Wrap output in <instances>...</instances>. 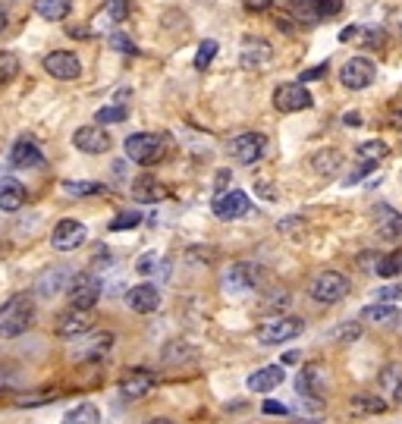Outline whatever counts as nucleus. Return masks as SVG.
<instances>
[{
    "label": "nucleus",
    "instance_id": "f257e3e1",
    "mask_svg": "<svg viewBox=\"0 0 402 424\" xmlns=\"http://www.w3.org/2000/svg\"><path fill=\"white\" fill-rule=\"evenodd\" d=\"M35 320V296L16 292L0 305V340H16Z\"/></svg>",
    "mask_w": 402,
    "mask_h": 424
},
{
    "label": "nucleus",
    "instance_id": "f03ea898",
    "mask_svg": "<svg viewBox=\"0 0 402 424\" xmlns=\"http://www.w3.org/2000/svg\"><path fill=\"white\" fill-rule=\"evenodd\" d=\"M286 13L296 23L314 26V23H324V19H333L342 13V0H289Z\"/></svg>",
    "mask_w": 402,
    "mask_h": 424
},
{
    "label": "nucleus",
    "instance_id": "7ed1b4c3",
    "mask_svg": "<svg viewBox=\"0 0 402 424\" xmlns=\"http://www.w3.org/2000/svg\"><path fill=\"white\" fill-rule=\"evenodd\" d=\"M311 299L320 305H336L349 296V277L340 274V270H320L318 277L311 280Z\"/></svg>",
    "mask_w": 402,
    "mask_h": 424
},
{
    "label": "nucleus",
    "instance_id": "20e7f679",
    "mask_svg": "<svg viewBox=\"0 0 402 424\" xmlns=\"http://www.w3.org/2000/svg\"><path fill=\"white\" fill-rule=\"evenodd\" d=\"M123 148H126L129 160H135V164H142V167H151L164 157V138L155 133H135V135H126Z\"/></svg>",
    "mask_w": 402,
    "mask_h": 424
},
{
    "label": "nucleus",
    "instance_id": "39448f33",
    "mask_svg": "<svg viewBox=\"0 0 402 424\" xmlns=\"http://www.w3.org/2000/svg\"><path fill=\"white\" fill-rule=\"evenodd\" d=\"M111 346H113V336L107 333V330H98V333H85V336H79L76 342H72V349H69V358L72 362H98V358H104L107 352H111Z\"/></svg>",
    "mask_w": 402,
    "mask_h": 424
},
{
    "label": "nucleus",
    "instance_id": "423d86ee",
    "mask_svg": "<svg viewBox=\"0 0 402 424\" xmlns=\"http://www.w3.org/2000/svg\"><path fill=\"white\" fill-rule=\"evenodd\" d=\"M302 330H305L302 318H274V320H264V324L258 327V342H264V346H280V342L296 340Z\"/></svg>",
    "mask_w": 402,
    "mask_h": 424
},
{
    "label": "nucleus",
    "instance_id": "0eeeda50",
    "mask_svg": "<svg viewBox=\"0 0 402 424\" xmlns=\"http://www.w3.org/2000/svg\"><path fill=\"white\" fill-rule=\"evenodd\" d=\"M264 151H267V135H261V133H242L230 142V157L242 167L258 164L264 157Z\"/></svg>",
    "mask_w": 402,
    "mask_h": 424
},
{
    "label": "nucleus",
    "instance_id": "6e6552de",
    "mask_svg": "<svg viewBox=\"0 0 402 424\" xmlns=\"http://www.w3.org/2000/svg\"><path fill=\"white\" fill-rule=\"evenodd\" d=\"M314 104L311 91L305 89L302 82H283L280 89L274 91V107L280 113H298V111H308Z\"/></svg>",
    "mask_w": 402,
    "mask_h": 424
},
{
    "label": "nucleus",
    "instance_id": "1a4fd4ad",
    "mask_svg": "<svg viewBox=\"0 0 402 424\" xmlns=\"http://www.w3.org/2000/svg\"><path fill=\"white\" fill-rule=\"evenodd\" d=\"M101 299V280L94 274H76L69 283V305L72 308L91 311Z\"/></svg>",
    "mask_w": 402,
    "mask_h": 424
},
{
    "label": "nucleus",
    "instance_id": "9d476101",
    "mask_svg": "<svg viewBox=\"0 0 402 424\" xmlns=\"http://www.w3.org/2000/svg\"><path fill=\"white\" fill-rule=\"evenodd\" d=\"M374 76H377V67L368 60V57H352V60H346L340 67V82L352 91L368 89V85L374 82Z\"/></svg>",
    "mask_w": 402,
    "mask_h": 424
},
{
    "label": "nucleus",
    "instance_id": "9b49d317",
    "mask_svg": "<svg viewBox=\"0 0 402 424\" xmlns=\"http://www.w3.org/2000/svg\"><path fill=\"white\" fill-rule=\"evenodd\" d=\"M91 324H94V314L91 311H82V308H69L57 318L54 324V333L63 336V340H79V336L91 333Z\"/></svg>",
    "mask_w": 402,
    "mask_h": 424
},
{
    "label": "nucleus",
    "instance_id": "f8f14e48",
    "mask_svg": "<svg viewBox=\"0 0 402 424\" xmlns=\"http://www.w3.org/2000/svg\"><path fill=\"white\" fill-rule=\"evenodd\" d=\"M211 211H214L217 221H239V217H245L248 211H252V201H248L245 192H239V189H230V192H220L211 204Z\"/></svg>",
    "mask_w": 402,
    "mask_h": 424
},
{
    "label": "nucleus",
    "instance_id": "ddd939ff",
    "mask_svg": "<svg viewBox=\"0 0 402 424\" xmlns=\"http://www.w3.org/2000/svg\"><path fill=\"white\" fill-rule=\"evenodd\" d=\"M45 69L48 76L60 79V82H72V79L82 76V63L72 50H54V54L45 57Z\"/></svg>",
    "mask_w": 402,
    "mask_h": 424
},
{
    "label": "nucleus",
    "instance_id": "4468645a",
    "mask_svg": "<svg viewBox=\"0 0 402 424\" xmlns=\"http://www.w3.org/2000/svg\"><path fill=\"white\" fill-rule=\"evenodd\" d=\"M85 239H89V230L79 221H60L54 226V233H50V245H54L57 252H72V248H79Z\"/></svg>",
    "mask_w": 402,
    "mask_h": 424
},
{
    "label": "nucleus",
    "instance_id": "2eb2a0df",
    "mask_svg": "<svg viewBox=\"0 0 402 424\" xmlns=\"http://www.w3.org/2000/svg\"><path fill=\"white\" fill-rule=\"evenodd\" d=\"M72 145L85 155H104V151H111V135L101 126H79L72 133Z\"/></svg>",
    "mask_w": 402,
    "mask_h": 424
},
{
    "label": "nucleus",
    "instance_id": "dca6fc26",
    "mask_svg": "<svg viewBox=\"0 0 402 424\" xmlns=\"http://www.w3.org/2000/svg\"><path fill=\"white\" fill-rule=\"evenodd\" d=\"M374 230H377L380 239H386V242H399L402 239V214L393 211L390 204H377L374 208Z\"/></svg>",
    "mask_w": 402,
    "mask_h": 424
},
{
    "label": "nucleus",
    "instance_id": "f3484780",
    "mask_svg": "<svg viewBox=\"0 0 402 424\" xmlns=\"http://www.w3.org/2000/svg\"><path fill=\"white\" fill-rule=\"evenodd\" d=\"M126 305H129V311H135V314H155L160 308V292H157V286H151V283H138V286L126 292Z\"/></svg>",
    "mask_w": 402,
    "mask_h": 424
},
{
    "label": "nucleus",
    "instance_id": "a211bd4d",
    "mask_svg": "<svg viewBox=\"0 0 402 424\" xmlns=\"http://www.w3.org/2000/svg\"><path fill=\"white\" fill-rule=\"evenodd\" d=\"M270 57H274V48H270L264 38H245L242 41V50H239V63H242V69H261V67H267Z\"/></svg>",
    "mask_w": 402,
    "mask_h": 424
},
{
    "label": "nucleus",
    "instance_id": "6ab92c4d",
    "mask_svg": "<svg viewBox=\"0 0 402 424\" xmlns=\"http://www.w3.org/2000/svg\"><path fill=\"white\" fill-rule=\"evenodd\" d=\"M261 274H264V270L255 267V264H233L230 274H226V289L230 292L258 289L261 286Z\"/></svg>",
    "mask_w": 402,
    "mask_h": 424
},
{
    "label": "nucleus",
    "instance_id": "aec40b11",
    "mask_svg": "<svg viewBox=\"0 0 402 424\" xmlns=\"http://www.w3.org/2000/svg\"><path fill=\"white\" fill-rule=\"evenodd\" d=\"M10 164L19 167V170H38V167H45V155H41V148L35 142L19 138L10 151Z\"/></svg>",
    "mask_w": 402,
    "mask_h": 424
},
{
    "label": "nucleus",
    "instance_id": "412c9836",
    "mask_svg": "<svg viewBox=\"0 0 402 424\" xmlns=\"http://www.w3.org/2000/svg\"><path fill=\"white\" fill-rule=\"evenodd\" d=\"M283 377H286L283 364H267V368L255 371L245 384H248V390H252V393H270V390H277V386L283 384Z\"/></svg>",
    "mask_w": 402,
    "mask_h": 424
},
{
    "label": "nucleus",
    "instance_id": "4be33fe9",
    "mask_svg": "<svg viewBox=\"0 0 402 424\" xmlns=\"http://www.w3.org/2000/svg\"><path fill=\"white\" fill-rule=\"evenodd\" d=\"M69 283H72L69 270H67V267H54V270H48V274L38 277V283H35V292H38L41 299H54L57 292H63V286H69Z\"/></svg>",
    "mask_w": 402,
    "mask_h": 424
},
{
    "label": "nucleus",
    "instance_id": "5701e85b",
    "mask_svg": "<svg viewBox=\"0 0 402 424\" xmlns=\"http://www.w3.org/2000/svg\"><path fill=\"white\" fill-rule=\"evenodd\" d=\"M296 390L302 393L308 402H320L324 399V377H320V368H305L302 374L296 377Z\"/></svg>",
    "mask_w": 402,
    "mask_h": 424
},
{
    "label": "nucleus",
    "instance_id": "b1692460",
    "mask_svg": "<svg viewBox=\"0 0 402 424\" xmlns=\"http://www.w3.org/2000/svg\"><path fill=\"white\" fill-rule=\"evenodd\" d=\"M23 204H26V189H23V182L4 177V179H0V211L13 214V211H19Z\"/></svg>",
    "mask_w": 402,
    "mask_h": 424
},
{
    "label": "nucleus",
    "instance_id": "393cba45",
    "mask_svg": "<svg viewBox=\"0 0 402 424\" xmlns=\"http://www.w3.org/2000/svg\"><path fill=\"white\" fill-rule=\"evenodd\" d=\"M311 170L318 177H336L342 170V155L336 148H320L311 155Z\"/></svg>",
    "mask_w": 402,
    "mask_h": 424
},
{
    "label": "nucleus",
    "instance_id": "a878e982",
    "mask_svg": "<svg viewBox=\"0 0 402 424\" xmlns=\"http://www.w3.org/2000/svg\"><path fill=\"white\" fill-rule=\"evenodd\" d=\"M151 390H155V377H148V374H129V377H123V384H120V396L129 402L145 399Z\"/></svg>",
    "mask_w": 402,
    "mask_h": 424
},
{
    "label": "nucleus",
    "instance_id": "bb28decb",
    "mask_svg": "<svg viewBox=\"0 0 402 424\" xmlns=\"http://www.w3.org/2000/svg\"><path fill=\"white\" fill-rule=\"evenodd\" d=\"M340 41L349 45V41H358V45H380L384 41V28L374 26H346L340 32Z\"/></svg>",
    "mask_w": 402,
    "mask_h": 424
},
{
    "label": "nucleus",
    "instance_id": "cd10ccee",
    "mask_svg": "<svg viewBox=\"0 0 402 424\" xmlns=\"http://www.w3.org/2000/svg\"><path fill=\"white\" fill-rule=\"evenodd\" d=\"M164 195H167L164 186H160L155 177H148V173H145V177H138V179L133 182V199L142 201V204H155V201L164 199Z\"/></svg>",
    "mask_w": 402,
    "mask_h": 424
},
{
    "label": "nucleus",
    "instance_id": "c85d7f7f",
    "mask_svg": "<svg viewBox=\"0 0 402 424\" xmlns=\"http://www.w3.org/2000/svg\"><path fill=\"white\" fill-rule=\"evenodd\" d=\"M72 10V0H35V13L48 23H63Z\"/></svg>",
    "mask_w": 402,
    "mask_h": 424
},
{
    "label": "nucleus",
    "instance_id": "c756f323",
    "mask_svg": "<svg viewBox=\"0 0 402 424\" xmlns=\"http://www.w3.org/2000/svg\"><path fill=\"white\" fill-rule=\"evenodd\" d=\"M399 314L396 305H386V302H371L362 308V320H371V324H393Z\"/></svg>",
    "mask_w": 402,
    "mask_h": 424
},
{
    "label": "nucleus",
    "instance_id": "7c9ffc66",
    "mask_svg": "<svg viewBox=\"0 0 402 424\" xmlns=\"http://www.w3.org/2000/svg\"><path fill=\"white\" fill-rule=\"evenodd\" d=\"M101 421V412L94 402H79L76 408H69L63 415V424H98Z\"/></svg>",
    "mask_w": 402,
    "mask_h": 424
},
{
    "label": "nucleus",
    "instance_id": "2f4dec72",
    "mask_svg": "<svg viewBox=\"0 0 402 424\" xmlns=\"http://www.w3.org/2000/svg\"><path fill=\"white\" fill-rule=\"evenodd\" d=\"M352 412H358V415H380V412H386V402L380 396H355L352 399Z\"/></svg>",
    "mask_w": 402,
    "mask_h": 424
},
{
    "label": "nucleus",
    "instance_id": "473e14b6",
    "mask_svg": "<svg viewBox=\"0 0 402 424\" xmlns=\"http://www.w3.org/2000/svg\"><path fill=\"white\" fill-rule=\"evenodd\" d=\"M358 155H362L364 160H371V164H377V160H384L386 155H390V145L380 142V138H374V142H362L358 145Z\"/></svg>",
    "mask_w": 402,
    "mask_h": 424
},
{
    "label": "nucleus",
    "instance_id": "72a5a7b5",
    "mask_svg": "<svg viewBox=\"0 0 402 424\" xmlns=\"http://www.w3.org/2000/svg\"><path fill=\"white\" fill-rule=\"evenodd\" d=\"M362 336V324L358 320H346V324H336L330 330V340L333 342H355Z\"/></svg>",
    "mask_w": 402,
    "mask_h": 424
},
{
    "label": "nucleus",
    "instance_id": "f704fd0d",
    "mask_svg": "<svg viewBox=\"0 0 402 424\" xmlns=\"http://www.w3.org/2000/svg\"><path fill=\"white\" fill-rule=\"evenodd\" d=\"M16 76H19V60H16V54H10V50H0V85L13 82Z\"/></svg>",
    "mask_w": 402,
    "mask_h": 424
},
{
    "label": "nucleus",
    "instance_id": "c9c22d12",
    "mask_svg": "<svg viewBox=\"0 0 402 424\" xmlns=\"http://www.w3.org/2000/svg\"><path fill=\"white\" fill-rule=\"evenodd\" d=\"M377 277H402V252H393L377 261Z\"/></svg>",
    "mask_w": 402,
    "mask_h": 424
},
{
    "label": "nucleus",
    "instance_id": "e433bc0d",
    "mask_svg": "<svg viewBox=\"0 0 402 424\" xmlns=\"http://www.w3.org/2000/svg\"><path fill=\"white\" fill-rule=\"evenodd\" d=\"M63 192L67 195H79V199H82V195H101L104 192V186H101V182H63Z\"/></svg>",
    "mask_w": 402,
    "mask_h": 424
},
{
    "label": "nucleus",
    "instance_id": "4c0bfd02",
    "mask_svg": "<svg viewBox=\"0 0 402 424\" xmlns=\"http://www.w3.org/2000/svg\"><path fill=\"white\" fill-rule=\"evenodd\" d=\"M126 107H101L98 113H94V123L98 126H111V123H123L126 120Z\"/></svg>",
    "mask_w": 402,
    "mask_h": 424
},
{
    "label": "nucleus",
    "instance_id": "58836bf2",
    "mask_svg": "<svg viewBox=\"0 0 402 424\" xmlns=\"http://www.w3.org/2000/svg\"><path fill=\"white\" fill-rule=\"evenodd\" d=\"M142 223V214L138 211H123V214H116L113 221H111V230L113 233H120V230H133V226Z\"/></svg>",
    "mask_w": 402,
    "mask_h": 424
},
{
    "label": "nucleus",
    "instance_id": "ea45409f",
    "mask_svg": "<svg viewBox=\"0 0 402 424\" xmlns=\"http://www.w3.org/2000/svg\"><path fill=\"white\" fill-rule=\"evenodd\" d=\"M214 54H217V41H204V45L199 48V54H195V69H208L211 67V60H214Z\"/></svg>",
    "mask_w": 402,
    "mask_h": 424
},
{
    "label": "nucleus",
    "instance_id": "a19ab883",
    "mask_svg": "<svg viewBox=\"0 0 402 424\" xmlns=\"http://www.w3.org/2000/svg\"><path fill=\"white\" fill-rule=\"evenodd\" d=\"M277 230H280L283 236H302V233H305V221H302V217H283V221L277 223Z\"/></svg>",
    "mask_w": 402,
    "mask_h": 424
},
{
    "label": "nucleus",
    "instance_id": "79ce46f5",
    "mask_svg": "<svg viewBox=\"0 0 402 424\" xmlns=\"http://www.w3.org/2000/svg\"><path fill=\"white\" fill-rule=\"evenodd\" d=\"M107 16L113 23H123L129 16V0H107Z\"/></svg>",
    "mask_w": 402,
    "mask_h": 424
},
{
    "label": "nucleus",
    "instance_id": "37998d69",
    "mask_svg": "<svg viewBox=\"0 0 402 424\" xmlns=\"http://www.w3.org/2000/svg\"><path fill=\"white\" fill-rule=\"evenodd\" d=\"M111 48H113V50H120V54H138V48L133 45V38H126L123 32L111 35Z\"/></svg>",
    "mask_w": 402,
    "mask_h": 424
},
{
    "label": "nucleus",
    "instance_id": "c03bdc74",
    "mask_svg": "<svg viewBox=\"0 0 402 424\" xmlns=\"http://www.w3.org/2000/svg\"><path fill=\"white\" fill-rule=\"evenodd\" d=\"M374 299L377 302H386V305H396V302H402V286H384L374 292Z\"/></svg>",
    "mask_w": 402,
    "mask_h": 424
},
{
    "label": "nucleus",
    "instance_id": "a18cd8bd",
    "mask_svg": "<svg viewBox=\"0 0 402 424\" xmlns=\"http://www.w3.org/2000/svg\"><path fill=\"white\" fill-rule=\"evenodd\" d=\"M324 72H327V63H320V67H314V69H305L302 72V76H298V82H314V79H320V76H324Z\"/></svg>",
    "mask_w": 402,
    "mask_h": 424
},
{
    "label": "nucleus",
    "instance_id": "49530a36",
    "mask_svg": "<svg viewBox=\"0 0 402 424\" xmlns=\"http://www.w3.org/2000/svg\"><path fill=\"white\" fill-rule=\"evenodd\" d=\"M267 305H270V308H277V305H280V308H283V305H289V292H286V289L270 292V296H267Z\"/></svg>",
    "mask_w": 402,
    "mask_h": 424
},
{
    "label": "nucleus",
    "instance_id": "de8ad7c7",
    "mask_svg": "<svg viewBox=\"0 0 402 424\" xmlns=\"http://www.w3.org/2000/svg\"><path fill=\"white\" fill-rule=\"evenodd\" d=\"M261 408H264L267 415H286V412H289V408L283 406V402H277V399H267V402H264V406H261Z\"/></svg>",
    "mask_w": 402,
    "mask_h": 424
},
{
    "label": "nucleus",
    "instance_id": "09e8293b",
    "mask_svg": "<svg viewBox=\"0 0 402 424\" xmlns=\"http://www.w3.org/2000/svg\"><path fill=\"white\" fill-rule=\"evenodd\" d=\"M245 4V10L248 13H261V10H267L270 4H274V0H242Z\"/></svg>",
    "mask_w": 402,
    "mask_h": 424
},
{
    "label": "nucleus",
    "instance_id": "8fccbe9b",
    "mask_svg": "<svg viewBox=\"0 0 402 424\" xmlns=\"http://www.w3.org/2000/svg\"><path fill=\"white\" fill-rule=\"evenodd\" d=\"M151 267H155V255H145V258L138 261V270H142V274H148Z\"/></svg>",
    "mask_w": 402,
    "mask_h": 424
},
{
    "label": "nucleus",
    "instance_id": "3c124183",
    "mask_svg": "<svg viewBox=\"0 0 402 424\" xmlns=\"http://www.w3.org/2000/svg\"><path fill=\"white\" fill-rule=\"evenodd\" d=\"M342 123H346V126H358V123H362V116H358V113H346V116H342Z\"/></svg>",
    "mask_w": 402,
    "mask_h": 424
},
{
    "label": "nucleus",
    "instance_id": "603ef678",
    "mask_svg": "<svg viewBox=\"0 0 402 424\" xmlns=\"http://www.w3.org/2000/svg\"><path fill=\"white\" fill-rule=\"evenodd\" d=\"M390 126H393V129H402V111H396V113L390 116Z\"/></svg>",
    "mask_w": 402,
    "mask_h": 424
},
{
    "label": "nucleus",
    "instance_id": "864d4df0",
    "mask_svg": "<svg viewBox=\"0 0 402 424\" xmlns=\"http://www.w3.org/2000/svg\"><path fill=\"white\" fill-rule=\"evenodd\" d=\"M4 28H6V10L0 6V32H4Z\"/></svg>",
    "mask_w": 402,
    "mask_h": 424
},
{
    "label": "nucleus",
    "instance_id": "5fc2aeb1",
    "mask_svg": "<svg viewBox=\"0 0 402 424\" xmlns=\"http://www.w3.org/2000/svg\"><path fill=\"white\" fill-rule=\"evenodd\" d=\"M393 399H396V402H399V406H402V384L396 386V390H393Z\"/></svg>",
    "mask_w": 402,
    "mask_h": 424
},
{
    "label": "nucleus",
    "instance_id": "6e6d98bb",
    "mask_svg": "<svg viewBox=\"0 0 402 424\" xmlns=\"http://www.w3.org/2000/svg\"><path fill=\"white\" fill-rule=\"evenodd\" d=\"M145 424H173L170 418H151V421H145Z\"/></svg>",
    "mask_w": 402,
    "mask_h": 424
}]
</instances>
